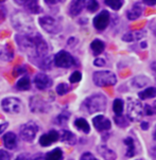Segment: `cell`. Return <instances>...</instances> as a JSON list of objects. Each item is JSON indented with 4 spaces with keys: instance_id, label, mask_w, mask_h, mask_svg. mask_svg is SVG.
I'll return each mask as SVG.
<instances>
[{
    "instance_id": "cell-1",
    "label": "cell",
    "mask_w": 156,
    "mask_h": 160,
    "mask_svg": "<svg viewBox=\"0 0 156 160\" xmlns=\"http://www.w3.org/2000/svg\"><path fill=\"white\" fill-rule=\"evenodd\" d=\"M16 42L19 49L28 55L31 63L34 65L39 59L48 55V45L44 40L42 35L37 32L31 34H17Z\"/></svg>"
},
{
    "instance_id": "cell-2",
    "label": "cell",
    "mask_w": 156,
    "mask_h": 160,
    "mask_svg": "<svg viewBox=\"0 0 156 160\" xmlns=\"http://www.w3.org/2000/svg\"><path fill=\"white\" fill-rule=\"evenodd\" d=\"M11 22L19 34H31L36 32L33 18L27 12H15L11 16Z\"/></svg>"
},
{
    "instance_id": "cell-3",
    "label": "cell",
    "mask_w": 156,
    "mask_h": 160,
    "mask_svg": "<svg viewBox=\"0 0 156 160\" xmlns=\"http://www.w3.org/2000/svg\"><path fill=\"white\" fill-rule=\"evenodd\" d=\"M105 105H106V99L102 94H96V96L89 97L83 103L84 108L89 113L102 112V110L105 109Z\"/></svg>"
},
{
    "instance_id": "cell-4",
    "label": "cell",
    "mask_w": 156,
    "mask_h": 160,
    "mask_svg": "<svg viewBox=\"0 0 156 160\" xmlns=\"http://www.w3.org/2000/svg\"><path fill=\"white\" fill-rule=\"evenodd\" d=\"M39 26L49 34H56L62 30V24L60 22L59 19L52 17V16L45 15L38 19Z\"/></svg>"
},
{
    "instance_id": "cell-5",
    "label": "cell",
    "mask_w": 156,
    "mask_h": 160,
    "mask_svg": "<svg viewBox=\"0 0 156 160\" xmlns=\"http://www.w3.org/2000/svg\"><path fill=\"white\" fill-rule=\"evenodd\" d=\"M94 83L97 86L104 87V86H112L117 83V78L112 71L103 70V71H97L94 73L92 77Z\"/></svg>"
},
{
    "instance_id": "cell-6",
    "label": "cell",
    "mask_w": 156,
    "mask_h": 160,
    "mask_svg": "<svg viewBox=\"0 0 156 160\" xmlns=\"http://www.w3.org/2000/svg\"><path fill=\"white\" fill-rule=\"evenodd\" d=\"M37 132H38L37 124L33 121H30L20 126L19 135H20L21 139L23 141H26V142H32L35 139Z\"/></svg>"
},
{
    "instance_id": "cell-7",
    "label": "cell",
    "mask_w": 156,
    "mask_h": 160,
    "mask_svg": "<svg viewBox=\"0 0 156 160\" xmlns=\"http://www.w3.org/2000/svg\"><path fill=\"white\" fill-rule=\"evenodd\" d=\"M53 63L56 67H60V68H70L75 65V61L70 53L62 50L54 55Z\"/></svg>"
},
{
    "instance_id": "cell-8",
    "label": "cell",
    "mask_w": 156,
    "mask_h": 160,
    "mask_svg": "<svg viewBox=\"0 0 156 160\" xmlns=\"http://www.w3.org/2000/svg\"><path fill=\"white\" fill-rule=\"evenodd\" d=\"M30 108L33 112L47 113L50 110V105L40 97L35 96L30 99Z\"/></svg>"
},
{
    "instance_id": "cell-9",
    "label": "cell",
    "mask_w": 156,
    "mask_h": 160,
    "mask_svg": "<svg viewBox=\"0 0 156 160\" xmlns=\"http://www.w3.org/2000/svg\"><path fill=\"white\" fill-rule=\"evenodd\" d=\"M142 112H143V108L141 104L136 100H128L127 103V116L130 120L132 121H138L140 120Z\"/></svg>"
},
{
    "instance_id": "cell-10",
    "label": "cell",
    "mask_w": 156,
    "mask_h": 160,
    "mask_svg": "<svg viewBox=\"0 0 156 160\" xmlns=\"http://www.w3.org/2000/svg\"><path fill=\"white\" fill-rule=\"evenodd\" d=\"M2 109L9 113H17L21 110V102L16 98H5L1 102Z\"/></svg>"
},
{
    "instance_id": "cell-11",
    "label": "cell",
    "mask_w": 156,
    "mask_h": 160,
    "mask_svg": "<svg viewBox=\"0 0 156 160\" xmlns=\"http://www.w3.org/2000/svg\"><path fill=\"white\" fill-rule=\"evenodd\" d=\"M109 18H111V16H109V13L107 11H102V12H100L99 14H98L96 17L94 18V27L97 30H99V31H103V30L106 29V27L108 26L109 23Z\"/></svg>"
},
{
    "instance_id": "cell-12",
    "label": "cell",
    "mask_w": 156,
    "mask_h": 160,
    "mask_svg": "<svg viewBox=\"0 0 156 160\" xmlns=\"http://www.w3.org/2000/svg\"><path fill=\"white\" fill-rule=\"evenodd\" d=\"M34 85L39 90H45L52 86V80L45 73H38L34 78Z\"/></svg>"
},
{
    "instance_id": "cell-13",
    "label": "cell",
    "mask_w": 156,
    "mask_h": 160,
    "mask_svg": "<svg viewBox=\"0 0 156 160\" xmlns=\"http://www.w3.org/2000/svg\"><path fill=\"white\" fill-rule=\"evenodd\" d=\"M92 123H94V126L99 132L107 131V129L111 128V126H112L111 121H109L108 119H106L105 117L102 115L96 116L95 118L92 119Z\"/></svg>"
},
{
    "instance_id": "cell-14",
    "label": "cell",
    "mask_w": 156,
    "mask_h": 160,
    "mask_svg": "<svg viewBox=\"0 0 156 160\" xmlns=\"http://www.w3.org/2000/svg\"><path fill=\"white\" fill-rule=\"evenodd\" d=\"M60 139V134L56 131H50L47 134L43 135L39 139V144L43 146H49L55 143Z\"/></svg>"
},
{
    "instance_id": "cell-15",
    "label": "cell",
    "mask_w": 156,
    "mask_h": 160,
    "mask_svg": "<svg viewBox=\"0 0 156 160\" xmlns=\"http://www.w3.org/2000/svg\"><path fill=\"white\" fill-rule=\"evenodd\" d=\"M86 0H72L69 5V14L71 16H78L84 9Z\"/></svg>"
},
{
    "instance_id": "cell-16",
    "label": "cell",
    "mask_w": 156,
    "mask_h": 160,
    "mask_svg": "<svg viewBox=\"0 0 156 160\" xmlns=\"http://www.w3.org/2000/svg\"><path fill=\"white\" fill-rule=\"evenodd\" d=\"M3 144L7 148L10 150H14L17 145V137L14 132H7L3 136Z\"/></svg>"
},
{
    "instance_id": "cell-17",
    "label": "cell",
    "mask_w": 156,
    "mask_h": 160,
    "mask_svg": "<svg viewBox=\"0 0 156 160\" xmlns=\"http://www.w3.org/2000/svg\"><path fill=\"white\" fill-rule=\"evenodd\" d=\"M146 35V32L144 31H131L128 33L124 34L122 37L123 42H136V40L141 39L142 37H144Z\"/></svg>"
},
{
    "instance_id": "cell-18",
    "label": "cell",
    "mask_w": 156,
    "mask_h": 160,
    "mask_svg": "<svg viewBox=\"0 0 156 160\" xmlns=\"http://www.w3.org/2000/svg\"><path fill=\"white\" fill-rule=\"evenodd\" d=\"M141 13H142V5L140 3H135L130 10L127 11V16L130 20H135L140 17Z\"/></svg>"
},
{
    "instance_id": "cell-19",
    "label": "cell",
    "mask_w": 156,
    "mask_h": 160,
    "mask_svg": "<svg viewBox=\"0 0 156 160\" xmlns=\"http://www.w3.org/2000/svg\"><path fill=\"white\" fill-rule=\"evenodd\" d=\"M27 13H31V14H38L42 11V8L39 7L37 0H29L26 4H24Z\"/></svg>"
},
{
    "instance_id": "cell-20",
    "label": "cell",
    "mask_w": 156,
    "mask_h": 160,
    "mask_svg": "<svg viewBox=\"0 0 156 160\" xmlns=\"http://www.w3.org/2000/svg\"><path fill=\"white\" fill-rule=\"evenodd\" d=\"M98 152L103 156V158L105 160H115L116 159V153H114L112 150H109L106 146H99L98 148Z\"/></svg>"
},
{
    "instance_id": "cell-21",
    "label": "cell",
    "mask_w": 156,
    "mask_h": 160,
    "mask_svg": "<svg viewBox=\"0 0 156 160\" xmlns=\"http://www.w3.org/2000/svg\"><path fill=\"white\" fill-rule=\"evenodd\" d=\"M90 48H91V51L94 52L95 55H99L103 52L104 48H105V45L102 40L100 39H95L94 42L90 44Z\"/></svg>"
},
{
    "instance_id": "cell-22",
    "label": "cell",
    "mask_w": 156,
    "mask_h": 160,
    "mask_svg": "<svg viewBox=\"0 0 156 160\" xmlns=\"http://www.w3.org/2000/svg\"><path fill=\"white\" fill-rule=\"evenodd\" d=\"M16 87H17L18 90L21 91L29 90L30 87H31V81H30V78L28 77L21 78L20 80H18L17 84H16Z\"/></svg>"
},
{
    "instance_id": "cell-23",
    "label": "cell",
    "mask_w": 156,
    "mask_h": 160,
    "mask_svg": "<svg viewBox=\"0 0 156 160\" xmlns=\"http://www.w3.org/2000/svg\"><path fill=\"white\" fill-rule=\"evenodd\" d=\"M75 125L78 129H80V131L86 132V134H88L89 131H90V126L88 124V122H87L85 119L83 118H79L76 119L75 122Z\"/></svg>"
},
{
    "instance_id": "cell-24",
    "label": "cell",
    "mask_w": 156,
    "mask_h": 160,
    "mask_svg": "<svg viewBox=\"0 0 156 160\" xmlns=\"http://www.w3.org/2000/svg\"><path fill=\"white\" fill-rule=\"evenodd\" d=\"M63 159V152L61 148H54L51 152L46 154L45 160H62Z\"/></svg>"
},
{
    "instance_id": "cell-25",
    "label": "cell",
    "mask_w": 156,
    "mask_h": 160,
    "mask_svg": "<svg viewBox=\"0 0 156 160\" xmlns=\"http://www.w3.org/2000/svg\"><path fill=\"white\" fill-rule=\"evenodd\" d=\"M61 139L63 142H65V143H68V144H75V136L72 134L71 132L69 131H63L62 132V134H61Z\"/></svg>"
},
{
    "instance_id": "cell-26",
    "label": "cell",
    "mask_w": 156,
    "mask_h": 160,
    "mask_svg": "<svg viewBox=\"0 0 156 160\" xmlns=\"http://www.w3.org/2000/svg\"><path fill=\"white\" fill-rule=\"evenodd\" d=\"M138 96L141 100H146V99H149V98H154L156 97V88L155 87L147 88V89H144V90L139 92Z\"/></svg>"
},
{
    "instance_id": "cell-27",
    "label": "cell",
    "mask_w": 156,
    "mask_h": 160,
    "mask_svg": "<svg viewBox=\"0 0 156 160\" xmlns=\"http://www.w3.org/2000/svg\"><path fill=\"white\" fill-rule=\"evenodd\" d=\"M104 3L114 11H118L124 3V0H104Z\"/></svg>"
},
{
    "instance_id": "cell-28",
    "label": "cell",
    "mask_w": 156,
    "mask_h": 160,
    "mask_svg": "<svg viewBox=\"0 0 156 160\" xmlns=\"http://www.w3.org/2000/svg\"><path fill=\"white\" fill-rule=\"evenodd\" d=\"M13 56H14L13 51L8 47L2 48L1 51H0V58H1L2 61H5V62L11 61V59L13 58Z\"/></svg>"
},
{
    "instance_id": "cell-29",
    "label": "cell",
    "mask_w": 156,
    "mask_h": 160,
    "mask_svg": "<svg viewBox=\"0 0 156 160\" xmlns=\"http://www.w3.org/2000/svg\"><path fill=\"white\" fill-rule=\"evenodd\" d=\"M149 83V78L147 77H143V75H140V77H136L133 80L132 84L135 87H143V86H146L147 84Z\"/></svg>"
},
{
    "instance_id": "cell-30",
    "label": "cell",
    "mask_w": 156,
    "mask_h": 160,
    "mask_svg": "<svg viewBox=\"0 0 156 160\" xmlns=\"http://www.w3.org/2000/svg\"><path fill=\"white\" fill-rule=\"evenodd\" d=\"M113 110H114V112L116 113V116H121L122 115V112H123L122 100H120V99L115 100L114 104H113Z\"/></svg>"
},
{
    "instance_id": "cell-31",
    "label": "cell",
    "mask_w": 156,
    "mask_h": 160,
    "mask_svg": "<svg viewBox=\"0 0 156 160\" xmlns=\"http://www.w3.org/2000/svg\"><path fill=\"white\" fill-rule=\"evenodd\" d=\"M124 143L127 145V157H132L135 154V148H134V140L132 138H127L124 139Z\"/></svg>"
},
{
    "instance_id": "cell-32",
    "label": "cell",
    "mask_w": 156,
    "mask_h": 160,
    "mask_svg": "<svg viewBox=\"0 0 156 160\" xmlns=\"http://www.w3.org/2000/svg\"><path fill=\"white\" fill-rule=\"evenodd\" d=\"M85 7L90 13H94L99 9V3H98L97 0H88L85 3Z\"/></svg>"
},
{
    "instance_id": "cell-33",
    "label": "cell",
    "mask_w": 156,
    "mask_h": 160,
    "mask_svg": "<svg viewBox=\"0 0 156 160\" xmlns=\"http://www.w3.org/2000/svg\"><path fill=\"white\" fill-rule=\"evenodd\" d=\"M69 86L67 85V84L65 83H61L57 85L56 87V92L57 94H60V96H64V94H66L68 91H69Z\"/></svg>"
},
{
    "instance_id": "cell-34",
    "label": "cell",
    "mask_w": 156,
    "mask_h": 160,
    "mask_svg": "<svg viewBox=\"0 0 156 160\" xmlns=\"http://www.w3.org/2000/svg\"><path fill=\"white\" fill-rule=\"evenodd\" d=\"M69 117H70V115L68 112H62L61 115H60L59 117H57L56 118V123L57 124H60V125H61V124H63V123H65V122H66L68 119H69Z\"/></svg>"
},
{
    "instance_id": "cell-35",
    "label": "cell",
    "mask_w": 156,
    "mask_h": 160,
    "mask_svg": "<svg viewBox=\"0 0 156 160\" xmlns=\"http://www.w3.org/2000/svg\"><path fill=\"white\" fill-rule=\"evenodd\" d=\"M115 121H116V123L118 124L119 126H121V127H124V126H127L128 125V123L127 122L125 118L122 115L121 116H116V117H115Z\"/></svg>"
},
{
    "instance_id": "cell-36",
    "label": "cell",
    "mask_w": 156,
    "mask_h": 160,
    "mask_svg": "<svg viewBox=\"0 0 156 160\" xmlns=\"http://www.w3.org/2000/svg\"><path fill=\"white\" fill-rule=\"evenodd\" d=\"M81 78H82L81 72L80 71H75L72 74L70 75L69 80H70L71 83H78V82H80V81H81Z\"/></svg>"
},
{
    "instance_id": "cell-37",
    "label": "cell",
    "mask_w": 156,
    "mask_h": 160,
    "mask_svg": "<svg viewBox=\"0 0 156 160\" xmlns=\"http://www.w3.org/2000/svg\"><path fill=\"white\" fill-rule=\"evenodd\" d=\"M0 160H11V154L4 150H0Z\"/></svg>"
},
{
    "instance_id": "cell-38",
    "label": "cell",
    "mask_w": 156,
    "mask_h": 160,
    "mask_svg": "<svg viewBox=\"0 0 156 160\" xmlns=\"http://www.w3.org/2000/svg\"><path fill=\"white\" fill-rule=\"evenodd\" d=\"M80 160H98V159L96 158V157L92 155V154H90V153H84L83 155H82Z\"/></svg>"
},
{
    "instance_id": "cell-39",
    "label": "cell",
    "mask_w": 156,
    "mask_h": 160,
    "mask_svg": "<svg viewBox=\"0 0 156 160\" xmlns=\"http://www.w3.org/2000/svg\"><path fill=\"white\" fill-rule=\"evenodd\" d=\"M15 160H33V156H31L30 154H21Z\"/></svg>"
},
{
    "instance_id": "cell-40",
    "label": "cell",
    "mask_w": 156,
    "mask_h": 160,
    "mask_svg": "<svg viewBox=\"0 0 156 160\" xmlns=\"http://www.w3.org/2000/svg\"><path fill=\"white\" fill-rule=\"evenodd\" d=\"M46 4L48 5H55V4H59V3H63L65 0H44Z\"/></svg>"
},
{
    "instance_id": "cell-41",
    "label": "cell",
    "mask_w": 156,
    "mask_h": 160,
    "mask_svg": "<svg viewBox=\"0 0 156 160\" xmlns=\"http://www.w3.org/2000/svg\"><path fill=\"white\" fill-rule=\"evenodd\" d=\"M94 65L97 67H103L104 65H105V61H104L103 58H97V59H95Z\"/></svg>"
},
{
    "instance_id": "cell-42",
    "label": "cell",
    "mask_w": 156,
    "mask_h": 160,
    "mask_svg": "<svg viewBox=\"0 0 156 160\" xmlns=\"http://www.w3.org/2000/svg\"><path fill=\"white\" fill-rule=\"evenodd\" d=\"M26 72V68L24 67H17L14 69V75H20Z\"/></svg>"
},
{
    "instance_id": "cell-43",
    "label": "cell",
    "mask_w": 156,
    "mask_h": 160,
    "mask_svg": "<svg viewBox=\"0 0 156 160\" xmlns=\"http://www.w3.org/2000/svg\"><path fill=\"white\" fill-rule=\"evenodd\" d=\"M144 113L148 115V116H152L153 115L152 108H151L150 105H146V106H144Z\"/></svg>"
},
{
    "instance_id": "cell-44",
    "label": "cell",
    "mask_w": 156,
    "mask_h": 160,
    "mask_svg": "<svg viewBox=\"0 0 156 160\" xmlns=\"http://www.w3.org/2000/svg\"><path fill=\"white\" fill-rule=\"evenodd\" d=\"M8 126H9V123H8V122H4V123L0 124V135H1L2 132L8 128Z\"/></svg>"
},
{
    "instance_id": "cell-45",
    "label": "cell",
    "mask_w": 156,
    "mask_h": 160,
    "mask_svg": "<svg viewBox=\"0 0 156 160\" xmlns=\"http://www.w3.org/2000/svg\"><path fill=\"white\" fill-rule=\"evenodd\" d=\"M143 3H146L147 5H155L156 4V0H142Z\"/></svg>"
},
{
    "instance_id": "cell-46",
    "label": "cell",
    "mask_w": 156,
    "mask_h": 160,
    "mask_svg": "<svg viewBox=\"0 0 156 160\" xmlns=\"http://www.w3.org/2000/svg\"><path fill=\"white\" fill-rule=\"evenodd\" d=\"M13 1H14L15 3L18 4V5H24L27 2L29 1V0H13Z\"/></svg>"
},
{
    "instance_id": "cell-47",
    "label": "cell",
    "mask_w": 156,
    "mask_h": 160,
    "mask_svg": "<svg viewBox=\"0 0 156 160\" xmlns=\"http://www.w3.org/2000/svg\"><path fill=\"white\" fill-rule=\"evenodd\" d=\"M141 128L143 129V131H147V129L149 128V123H148V122H141Z\"/></svg>"
},
{
    "instance_id": "cell-48",
    "label": "cell",
    "mask_w": 156,
    "mask_h": 160,
    "mask_svg": "<svg viewBox=\"0 0 156 160\" xmlns=\"http://www.w3.org/2000/svg\"><path fill=\"white\" fill-rule=\"evenodd\" d=\"M151 108H152V112H153V113H156V101L154 102V104H153V106H151Z\"/></svg>"
},
{
    "instance_id": "cell-49",
    "label": "cell",
    "mask_w": 156,
    "mask_h": 160,
    "mask_svg": "<svg viewBox=\"0 0 156 160\" xmlns=\"http://www.w3.org/2000/svg\"><path fill=\"white\" fill-rule=\"evenodd\" d=\"M140 47H142V48H146L147 47V42H141V44H140Z\"/></svg>"
},
{
    "instance_id": "cell-50",
    "label": "cell",
    "mask_w": 156,
    "mask_h": 160,
    "mask_svg": "<svg viewBox=\"0 0 156 160\" xmlns=\"http://www.w3.org/2000/svg\"><path fill=\"white\" fill-rule=\"evenodd\" d=\"M154 34H155V36H156V27H155V29H154Z\"/></svg>"
},
{
    "instance_id": "cell-51",
    "label": "cell",
    "mask_w": 156,
    "mask_h": 160,
    "mask_svg": "<svg viewBox=\"0 0 156 160\" xmlns=\"http://www.w3.org/2000/svg\"><path fill=\"white\" fill-rule=\"evenodd\" d=\"M154 139H155V140H156V132H154Z\"/></svg>"
},
{
    "instance_id": "cell-52",
    "label": "cell",
    "mask_w": 156,
    "mask_h": 160,
    "mask_svg": "<svg viewBox=\"0 0 156 160\" xmlns=\"http://www.w3.org/2000/svg\"><path fill=\"white\" fill-rule=\"evenodd\" d=\"M5 1V0H0V2H1V3H2V2H4Z\"/></svg>"
},
{
    "instance_id": "cell-53",
    "label": "cell",
    "mask_w": 156,
    "mask_h": 160,
    "mask_svg": "<svg viewBox=\"0 0 156 160\" xmlns=\"http://www.w3.org/2000/svg\"><path fill=\"white\" fill-rule=\"evenodd\" d=\"M155 155H156V154H155ZM155 157H156V156H155Z\"/></svg>"
}]
</instances>
